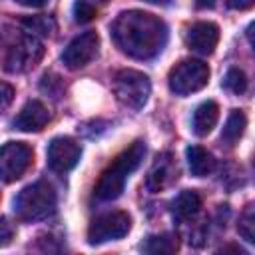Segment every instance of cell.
I'll use <instances>...</instances> for the list:
<instances>
[{
  "label": "cell",
  "instance_id": "cell-1",
  "mask_svg": "<svg viewBox=\"0 0 255 255\" xmlns=\"http://www.w3.org/2000/svg\"><path fill=\"white\" fill-rule=\"evenodd\" d=\"M110 32L116 46L135 60H151L161 54L167 44L165 22L141 10L122 12L114 20Z\"/></svg>",
  "mask_w": 255,
  "mask_h": 255
},
{
  "label": "cell",
  "instance_id": "cell-2",
  "mask_svg": "<svg viewBox=\"0 0 255 255\" xmlns=\"http://www.w3.org/2000/svg\"><path fill=\"white\" fill-rule=\"evenodd\" d=\"M145 155V143L143 141H133L128 149H124L116 159L114 163L102 173L96 189H94V197L98 201H114L122 195L124 187H126V181L129 177V173H133L141 159Z\"/></svg>",
  "mask_w": 255,
  "mask_h": 255
},
{
  "label": "cell",
  "instance_id": "cell-3",
  "mask_svg": "<svg viewBox=\"0 0 255 255\" xmlns=\"http://www.w3.org/2000/svg\"><path fill=\"white\" fill-rule=\"evenodd\" d=\"M56 211V191L54 187L40 179L26 185L14 197V213L22 221H42Z\"/></svg>",
  "mask_w": 255,
  "mask_h": 255
},
{
  "label": "cell",
  "instance_id": "cell-4",
  "mask_svg": "<svg viewBox=\"0 0 255 255\" xmlns=\"http://www.w3.org/2000/svg\"><path fill=\"white\" fill-rule=\"evenodd\" d=\"M42 56H44L42 42L28 32H20L6 44L2 66L10 74H24L32 70L42 60Z\"/></svg>",
  "mask_w": 255,
  "mask_h": 255
},
{
  "label": "cell",
  "instance_id": "cell-5",
  "mask_svg": "<svg viewBox=\"0 0 255 255\" xmlns=\"http://www.w3.org/2000/svg\"><path fill=\"white\" fill-rule=\"evenodd\" d=\"M114 94L129 110H141L151 94L149 78L137 70H120L114 76Z\"/></svg>",
  "mask_w": 255,
  "mask_h": 255
},
{
  "label": "cell",
  "instance_id": "cell-6",
  "mask_svg": "<svg viewBox=\"0 0 255 255\" xmlns=\"http://www.w3.org/2000/svg\"><path fill=\"white\" fill-rule=\"evenodd\" d=\"M209 82V68L201 60H183L171 68L167 84L169 90L177 96H187L199 92Z\"/></svg>",
  "mask_w": 255,
  "mask_h": 255
},
{
  "label": "cell",
  "instance_id": "cell-7",
  "mask_svg": "<svg viewBox=\"0 0 255 255\" xmlns=\"http://www.w3.org/2000/svg\"><path fill=\"white\" fill-rule=\"evenodd\" d=\"M131 229V217L126 211H108L92 219L88 227V243L100 245L106 241L122 239Z\"/></svg>",
  "mask_w": 255,
  "mask_h": 255
},
{
  "label": "cell",
  "instance_id": "cell-8",
  "mask_svg": "<svg viewBox=\"0 0 255 255\" xmlns=\"http://www.w3.org/2000/svg\"><path fill=\"white\" fill-rule=\"evenodd\" d=\"M32 159L34 151L30 145L22 141H6L0 147V179L8 183L20 179L32 165Z\"/></svg>",
  "mask_w": 255,
  "mask_h": 255
},
{
  "label": "cell",
  "instance_id": "cell-9",
  "mask_svg": "<svg viewBox=\"0 0 255 255\" xmlns=\"http://www.w3.org/2000/svg\"><path fill=\"white\" fill-rule=\"evenodd\" d=\"M100 50V38L96 32H84L80 36H76L64 50L62 54V62L66 68L70 70H78L88 66Z\"/></svg>",
  "mask_w": 255,
  "mask_h": 255
},
{
  "label": "cell",
  "instance_id": "cell-10",
  "mask_svg": "<svg viewBox=\"0 0 255 255\" xmlns=\"http://www.w3.org/2000/svg\"><path fill=\"white\" fill-rule=\"evenodd\" d=\"M80 155H82V147L72 137H54L46 151L48 165L56 173H66L74 169L76 163L80 161Z\"/></svg>",
  "mask_w": 255,
  "mask_h": 255
},
{
  "label": "cell",
  "instance_id": "cell-11",
  "mask_svg": "<svg viewBox=\"0 0 255 255\" xmlns=\"http://www.w3.org/2000/svg\"><path fill=\"white\" fill-rule=\"evenodd\" d=\"M219 42V28L213 22H195L185 32V44L203 56H209Z\"/></svg>",
  "mask_w": 255,
  "mask_h": 255
},
{
  "label": "cell",
  "instance_id": "cell-12",
  "mask_svg": "<svg viewBox=\"0 0 255 255\" xmlns=\"http://www.w3.org/2000/svg\"><path fill=\"white\" fill-rule=\"evenodd\" d=\"M177 173H179V169H177V163L171 157V153H161V155H157V159L153 161V165L147 173L145 187L151 193H157V191L165 189L167 185H171L177 179Z\"/></svg>",
  "mask_w": 255,
  "mask_h": 255
},
{
  "label": "cell",
  "instance_id": "cell-13",
  "mask_svg": "<svg viewBox=\"0 0 255 255\" xmlns=\"http://www.w3.org/2000/svg\"><path fill=\"white\" fill-rule=\"evenodd\" d=\"M48 122H50L48 108L38 100H30L12 120V128L18 131H40Z\"/></svg>",
  "mask_w": 255,
  "mask_h": 255
},
{
  "label": "cell",
  "instance_id": "cell-14",
  "mask_svg": "<svg viewBox=\"0 0 255 255\" xmlns=\"http://www.w3.org/2000/svg\"><path fill=\"white\" fill-rule=\"evenodd\" d=\"M199 211H201V197L193 189H183L171 201V213H173L175 221H179V223L191 221Z\"/></svg>",
  "mask_w": 255,
  "mask_h": 255
},
{
  "label": "cell",
  "instance_id": "cell-15",
  "mask_svg": "<svg viewBox=\"0 0 255 255\" xmlns=\"http://www.w3.org/2000/svg\"><path fill=\"white\" fill-rule=\"evenodd\" d=\"M217 120H219V106H217V102L207 100V102L199 104V106L195 108V112H193V120H191L193 133L199 135V137L207 135V133L215 128Z\"/></svg>",
  "mask_w": 255,
  "mask_h": 255
},
{
  "label": "cell",
  "instance_id": "cell-16",
  "mask_svg": "<svg viewBox=\"0 0 255 255\" xmlns=\"http://www.w3.org/2000/svg\"><path fill=\"white\" fill-rule=\"evenodd\" d=\"M185 157H187V165L191 169V173L195 177H203V175H209L213 169H215V159L213 155L199 147V145H189L185 149Z\"/></svg>",
  "mask_w": 255,
  "mask_h": 255
},
{
  "label": "cell",
  "instance_id": "cell-17",
  "mask_svg": "<svg viewBox=\"0 0 255 255\" xmlns=\"http://www.w3.org/2000/svg\"><path fill=\"white\" fill-rule=\"evenodd\" d=\"M245 126H247V118L241 110H231V114L227 116L225 120V126H223V131H221V141L231 147L239 141V137L243 135L245 131Z\"/></svg>",
  "mask_w": 255,
  "mask_h": 255
},
{
  "label": "cell",
  "instance_id": "cell-18",
  "mask_svg": "<svg viewBox=\"0 0 255 255\" xmlns=\"http://www.w3.org/2000/svg\"><path fill=\"white\" fill-rule=\"evenodd\" d=\"M179 247V241H177V235L173 233H161V235H151L147 237V241L141 245V251L145 253H159V255H165V253H175Z\"/></svg>",
  "mask_w": 255,
  "mask_h": 255
},
{
  "label": "cell",
  "instance_id": "cell-19",
  "mask_svg": "<svg viewBox=\"0 0 255 255\" xmlns=\"http://www.w3.org/2000/svg\"><path fill=\"white\" fill-rule=\"evenodd\" d=\"M22 26L26 28L28 34H32L36 38L38 36H50L54 32V28H56L54 20L48 18V16H30V18H24L22 20Z\"/></svg>",
  "mask_w": 255,
  "mask_h": 255
},
{
  "label": "cell",
  "instance_id": "cell-20",
  "mask_svg": "<svg viewBox=\"0 0 255 255\" xmlns=\"http://www.w3.org/2000/svg\"><path fill=\"white\" fill-rule=\"evenodd\" d=\"M223 88H225L227 92L235 94V96L245 94V90H247V76H245V72L239 70V68L227 70V74H225V78H223Z\"/></svg>",
  "mask_w": 255,
  "mask_h": 255
},
{
  "label": "cell",
  "instance_id": "cell-21",
  "mask_svg": "<svg viewBox=\"0 0 255 255\" xmlns=\"http://www.w3.org/2000/svg\"><path fill=\"white\" fill-rule=\"evenodd\" d=\"M237 229H239V235L245 241H249V243L255 241V209H253V205H247L245 207V211L239 217Z\"/></svg>",
  "mask_w": 255,
  "mask_h": 255
},
{
  "label": "cell",
  "instance_id": "cell-22",
  "mask_svg": "<svg viewBox=\"0 0 255 255\" xmlns=\"http://www.w3.org/2000/svg\"><path fill=\"white\" fill-rule=\"evenodd\" d=\"M96 18V8L88 0H76L74 2V20L78 24H88Z\"/></svg>",
  "mask_w": 255,
  "mask_h": 255
},
{
  "label": "cell",
  "instance_id": "cell-23",
  "mask_svg": "<svg viewBox=\"0 0 255 255\" xmlns=\"http://www.w3.org/2000/svg\"><path fill=\"white\" fill-rule=\"evenodd\" d=\"M14 233H16L14 225H12L6 217H2V219H0V247L10 245L12 239H14Z\"/></svg>",
  "mask_w": 255,
  "mask_h": 255
},
{
  "label": "cell",
  "instance_id": "cell-24",
  "mask_svg": "<svg viewBox=\"0 0 255 255\" xmlns=\"http://www.w3.org/2000/svg\"><path fill=\"white\" fill-rule=\"evenodd\" d=\"M12 100H14V90H12V86L0 82V114L12 104Z\"/></svg>",
  "mask_w": 255,
  "mask_h": 255
},
{
  "label": "cell",
  "instance_id": "cell-25",
  "mask_svg": "<svg viewBox=\"0 0 255 255\" xmlns=\"http://www.w3.org/2000/svg\"><path fill=\"white\" fill-rule=\"evenodd\" d=\"M253 2L255 0H225V4L233 10H247V8L253 6Z\"/></svg>",
  "mask_w": 255,
  "mask_h": 255
},
{
  "label": "cell",
  "instance_id": "cell-26",
  "mask_svg": "<svg viewBox=\"0 0 255 255\" xmlns=\"http://www.w3.org/2000/svg\"><path fill=\"white\" fill-rule=\"evenodd\" d=\"M14 2H18L22 6H30V8H42L48 0H14Z\"/></svg>",
  "mask_w": 255,
  "mask_h": 255
},
{
  "label": "cell",
  "instance_id": "cell-27",
  "mask_svg": "<svg viewBox=\"0 0 255 255\" xmlns=\"http://www.w3.org/2000/svg\"><path fill=\"white\" fill-rule=\"evenodd\" d=\"M215 0H195V6L197 8H213Z\"/></svg>",
  "mask_w": 255,
  "mask_h": 255
},
{
  "label": "cell",
  "instance_id": "cell-28",
  "mask_svg": "<svg viewBox=\"0 0 255 255\" xmlns=\"http://www.w3.org/2000/svg\"><path fill=\"white\" fill-rule=\"evenodd\" d=\"M143 2H149V4H157V6H167L171 0H143Z\"/></svg>",
  "mask_w": 255,
  "mask_h": 255
},
{
  "label": "cell",
  "instance_id": "cell-29",
  "mask_svg": "<svg viewBox=\"0 0 255 255\" xmlns=\"http://www.w3.org/2000/svg\"><path fill=\"white\" fill-rule=\"evenodd\" d=\"M100 2H106V0H100Z\"/></svg>",
  "mask_w": 255,
  "mask_h": 255
}]
</instances>
